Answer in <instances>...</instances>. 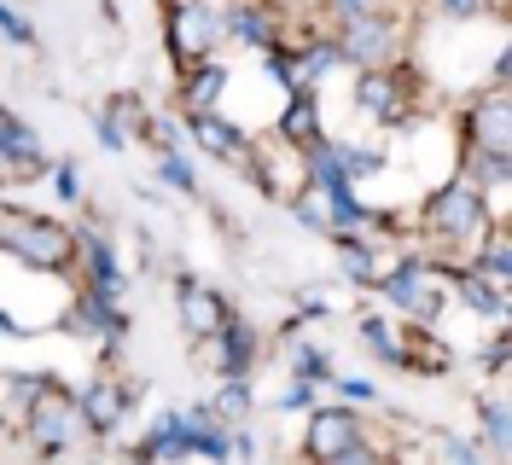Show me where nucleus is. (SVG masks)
<instances>
[{"instance_id":"f257e3e1","label":"nucleus","mask_w":512,"mask_h":465,"mask_svg":"<svg viewBox=\"0 0 512 465\" xmlns=\"http://www.w3.org/2000/svg\"><path fill=\"white\" fill-rule=\"evenodd\" d=\"M0 239L18 250L24 262H35V268H59L64 256H70V233L53 227V221H18L12 216L6 227H0Z\"/></svg>"},{"instance_id":"f03ea898","label":"nucleus","mask_w":512,"mask_h":465,"mask_svg":"<svg viewBox=\"0 0 512 465\" xmlns=\"http://www.w3.org/2000/svg\"><path fill=\"white\" fill-rule=\"evenodd\" d=\"M425 221L443 233V239H472L478 233V186H448L425 204Z\"/></svg>"},{"instance_id":"7ed1b4c3","label":"nucleus","mask_w":512,"mask_h":465,"mask_svg":"<svg viewBox=\"0 0 512 465\" xmlns=\"http://www.w3.org/2000/svg\"><path fill=\"white\" fill-rule=\"evenodd\" d=\"M181 326H187L192 338H216V332L227 326L222 297H216L210 285H198V279H187V285H181Z\"/></svg>"},{"instance_id":"20e7f679","label":"nucleus","mask_w":512,"mask_h":465,"mask_svg":"<svg viewBox=\"0 0 512 465\" xmlns=\"http://www.w3.org/2000/svg\"><path fill=\"white\" fill-rule=\"evenodd\" d=\"M384 297L396 303V309H408V314H437V285H431V274L425 268H396V274L384 279Z\"/></svg>"},{"instance_id":"39448f33","label":"nucleus","mask_w":512,"mask_h":465,"mask_svg":"<svg viewBox=\"0 0 512 465\" xmlns=\"http://www.w3.org/2000/svg\"><path fill=\"white\" fill-rule=\"evenodd\" d=\"M355 448V413H315L309 425V454L315 460H344Z\"/></svg>"},{"instance_id":"423d86ee","label":"nucleus","mask_w":512,"mask_h":465,"mask_svg":"<svg viewBox=\"0 0 512 465\" xmlns=\"http://www.w3.org/2000/svg\"><path fill=\"white\" fill-rule=\"evenodd\" d=\"M35 402V442H41V448H64V436H70V425H76V407L64 402L59 390H53V396H47V390H35L30 396Z\"/></svg>"},{"instance_id":"0eeeda50","label":"nucleus","mask_w":512,"mask_h":465,"mask_svg":"<svg viewBox=\"0 0 512 465\" xmlns=\"http://www.w3.org/2000/svg\"><path fill=\"white\" fill-rule=\"evenodd\" d=\"M210 35H216V24H210L204 6H192V0L175 6V35H169V41H175V53H181L187 64H198L204 53H210Z\"/></svg>"},{"instance_id":"6e6552de","label":"nucleus","mask_w":512,"mask_h":465,"mask_svg":"<svg viewBox=\"0 0 512 465\" xmlns=\"http://www.w3.org/2000/svg\"><path fill=\"white\" fill-rule=\"evenodd\" d=\"M0 163L12 169V175H30V169H41V152H35V134L12 111H0Z\"/></svg>"},{"instance_id":"1a4fd4ad","label":"nucleus","mask_w":512,"mask_h":465,"mask_svg":"<svg viewBox=\"0 0 512 465\" xmlns=\"http://www.w3.org/2000/svg\"><path fill=\"white\" fill-rule=\"evenodd\" d=\"M472 140H478L483 152L507 157V99L501 93H489L478 111H472Z\"/></svg>"},{"instance_id":"9d476101","label":"nucleus","mask_w":512,"mask_h":465,"mask_svg":"<svg viewBox=\"0 0 512 465\" xmlns=\"http://www.w3.org/2000/svg\"><path fill=\"white\" fill-rule=\"evenodd\" d=\"M192 140H198L210 157H239L245 152V134H239L233 123H222V117H210V111L192 117Z\"/></svg>"},{"instance_id":"9b49d317","label":"nucleus","mask_w":512,"mask_h":465,"mask_svg":"<svg viewBox=\"0 0 512 465\" xmlns=\"http://www.w3.org/2000/svg\"><path fill=\"white\" fill-rule=\"evenodd\" d=\"M82 419H88L94 431H117V425H123V390H117L111 378H99L94 390L82 396Z\"/></svg>"},{"instance_id":"f8f14e48","label":"nucleus","mask_w":512,"mask_h":465,"mask_svg":"<svg viewBox=\"0 0 512 465\" xmlns=\"http://www.w3.org/2000/svg\"><path fill=\"white\" fill-rule=\"evenodd\" d=\"M384 47H390V35L361 12V18H350V41H344V59H355V64H373V59H384Z\"/></svg>"},{"instance_id":"ddd939ff","label":"nucleus","mask_w":512,"mask_h":465,"mask_svg":"<svg viewBox=\"0 0 512 465\" xmlns=\"http://www.w3.org/2000/svg\"><path fill=\"white\" fill-rule=\"evenodd\" d=\"M222 88H227V70H222V64H204V70L187 82V105H192V111H210Z\"/></svg>"},{"instance_id":"4468645a","label":"nucleus","mask_w":512,"mask_h":465,"mask_svg":"<svg viewBox=\"0 0 512 465\" xmlns=\"http://www.w3.org/2000/svg\"><path fill=\"white\" fill-rule=\"evenodd\" d=\"M216 338H222V372H233V378H239V372H245V361H251L256 338L245 332V326H222Z\"/></svg>"},{"instance_id":"2eb2a0df","label":"nucleus","mask_w":512,"mask_h":465,"mask_svg":"<svg viewBox=\"0 0 512 465\" xmlns=\"http://www.w3.org/2000/svg\"><path fill=\"white\" fill-rule=\"evenodd\" d=\"M501 279H466L460 285V297H466V309L478 314H507V291H495Z\"/></svg>"},{"instance_id":"dca6fc26","label":"nucleus","mask_w":512,"mask_h":465,"mask_svg":"<svg viewBox=\"0 0 512 465\" xmlns=\"http://www.w3.org/2000/svg\"><path fill=\"white\" fill-rule=\"evenodd\" d=\"M128 134H134V99H117V105L105 111V146H111V152H123Z\"/></svg>"},{"instance_id":"f3484780","label":"nucleus","mask_w":512,"mask_h":465,"mask_svg":"<svg viewBox=\"0 0 512 465\" xmlns=\"http://www.w3.org/2000/svg\"><path fill=\"white\" fill-rule=\"evenodd\" d=\"M291 134V140H303V146H309V140H315V99H309V93H297V99H291V111H286V123H280Z\"/></svg>"},{"instance_id":"a211bd4d","label":"nucleus","mask_w":512,"mask_h":465,"mask_svg":"<svg viewBox=\"0 0 512 465\" xmlns=\"http://www.w3.org/2000/svg\"><path fill=\"white\" fill-rule=\"evenodd\" d=\"M227 30L239 35V41H251V47H262V41H268V24H262L256 12H245V6H239V12L227 18Z\"/></svg>"},{"instance_id":"6ab92c4d","label":"nucleus","mask_w":512,"mask_h":465,"mask_svg":"<svg viewBox=\"0 0 512 465\" xmlns=\"http://www.w3.org/2000/svg\"><path fill=\"white\" fill-rule=\"evenodd\" d=\"M355 99H361V111H390V99H396V88H390L384 76H367V82H361V93H355Z\"/></svg>"},{"instance_id":"aec40b11","label":"nucleus","mask_w":512,"mask_h":465,"mask_svg":"<svg viewBox=\"0 0 512 465\" xmlns=\"http://www.w3.org/2000/svg\"><path fill=\"white\" fill-rule=\"evenodd\" d=\"M361 343H367V349H379L384 361H402V349H396V338H390V326H384V320H367V326H361Z\"/></svg>"},{"instance_id":"412c9836","label":"nucleus","mask_w":512,"mask_h":465,"mask_svg":"<svg viewBox=\"0 0 512 465\" xmlns=\"http://www.w3.org/2000/svg\"><path fill=\"white\" fill-rule=\"evenodd\" d=\"M245 407H251V390H245V384H227L222 396H216V419H227V425H233Z\"/></svg>"},{"instance_id":"4be33fe9","label":"nucleus","mask_w":512,"mask_h":465,"mask_svg":"<svg viewBox=\"0 0 512 465\" xmlns=\"http://www.w3.org/2000/svg\"><path fill=\"white\" fill-rule=\"evenodd\" d=\"M0 30L12 35L18 47H35V30L24 24V18H18V12H12V6H6V0H0Z\"/></svg>"},{"instance_id":"5701e85b","label":"nucleus","mask_w":512,"mask_h":465,"mask_svg":"<svg viewBox=\"0 0 512 465\" xmlns=\"http://www.w3.org/2000/svg\"><path fill=\"white\" fill-rule=\"evenodd\" d=\"M163 181H169V186H181V192H198V181H192V169H187V163H181L175 152L163 157Z\"/></svg>"},{"instance_id":"b1692460","label":"nucleus","mask_w":512,"mask_h":465,"mask_svg":"<svg viewBox=\"0 0 512 465\" xmlns=\"http://www.w3.org/2000/svg\"><path fill=\"white\" fill-rule=\"evenodd\" d=\"M483 262H489V274H495L501 285H507V239H501V233L489 239V250H483Z\"/></svg>"},{"instance_id":"393cba45","label":"nucleus","mask_w":512,"mask_h":465,"mask_svg":"<svg viewBox=\"0 0 512 465\" xmlns=\"http://www.w3.org/2000/svg\"><path fill=\"white\" fill-rule=\"evenodd\" d=\"M338 390H344L350 402H373V384H367V378H338Z\"/></svg>"},{"instance_id":"a878e982","label":"nucleus","mask_w":512,"mask_h":465,"mask_svg":"<svg viewBox=\"0 0 512 465\" xmlns=\"http://www.w3.org/2000/svg\"><path fill=\"white\" fill-rule=\"evenodd\" d=\"M59 198H82V192H76V169H70V163H59Z\"/></svg>"},{"instance_id":"bb28decb","label":"nucleus","mask_w":512,"mask_h":465,"mask_svg":"<svg viewBox=\"0 0 512 465\" xmlns=\"http://www.w3.org/2000/svg\"><path fill=\"white\" fill-rule=\"evenodd\" d=\"M478 6H483V0H443V12H448V18H472Z\"/></svg>"},{"instance_id":"cd10ccee","label":"nucleus","mask_w":512,"mask_h":465,"mask_svg":"<svg viewBox=\"0 0 512 465\" xmlns=\"http://www.w3.org/2000/svg\"><path fill=\"white\" fill-rule=\"evenodd\" d=\"M338 12H344V18H361V12H367V0H338Z\"/></svg>"}]
</instances>
